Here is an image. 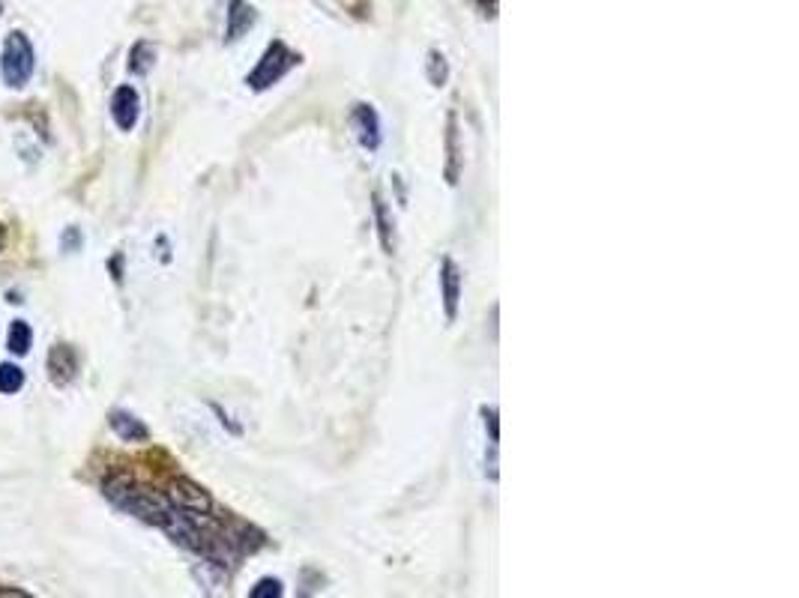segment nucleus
Listing matches in <instances>:
<instances>
[{
  "label": "nucleus",
  "instance_id": "nucleus-1",
  "mask_svg": "<svg viewBox=\"0 0 799 598\" xmlns=\"http://www.w3.org/2000/svg\"><path fill=\"white\" fill-rule=\"evenodd\" d=\"M102 494H105L117 509H123L126 514H133L138 521H145V524L162 526L171 512L168 497H162L157 490L138 485V482H135L133 476H126V473H111V476H105V482H102Z\"/></svg>",
  "mask_w": 799,
  "mask_h": 598
},
{
  "label": "nucleus",
  "instance_id": "nucleus-2",
  "mask_svg": "<svg viewBox=\"0 0 799 598\" xmlns=\"http://www.w3.org/2000/svg\"><path fill=\"white\" fill-rule=\"evenodd\" d=\"M37 70V51L30 36L22 30H13L3 39V51H0V75L10 90H22Z\"/></svg>",
  "mask_w": 799,
  "mask_h": 598
},
{
  "label": "nucleus",
  "instance_id": "nucleus-3",
  "mask_svg": "<svg viewBox=\"0 0 799 598\" xmlns=\"http://www.w3.org/2000/svg\"><path fill=\"white\" fill-rule=\"evenodd\" d=\"M300 63V54H294L291 48L285 46L282 39H276V42H270L266 46V51L261 54V60H258V66H254L249 75H246V84L252 87V90H266V87H273V84H279L288 72L294 70Z\"/></svg>",
  "mask_w": 799,
  "mask_h": 598
},
{
  "label": "nucleus",
  "instance_id": "nucleus-4",
  "mask_svg": "<svg viewBox=\"0 0 799 598\" xmlns=\"http://www.w3.org/2000/svg\"><path fill=\"white\" fill-rule=\"evenodd\" d=\"M165 497H168L174 509H183V512H192V514L213 512V497H210V494H207L198 482H192V478H186V476L171 478Z\"/></svg>",
  "mask_w": 799,
  "mask_h": 598
},
{
  "label": "nucleus",
  "instance_id": "nucleus-5",
  "mask_svg": "<svg viewBox=\"0 0 799 598\" xmlns=\"http://www.w3.org/2000/svg\"><path fill=\"white\" fill-rule=\"evenodd\" d=\"M46 371H49V381L58 389L73 386L75 377H78V353H75V347L58 341L49 350V357H46Z\"/></svg>",
  "mask_w": 799,
  "mask_h": 598
},
{
  "label": "nucleus",
  "instance_id": "nucleus-6",
  "mask_svg": "<svg viewBox=\"0 0 799 598\" xmlns=\"http://www.w3.org/2000/svg\"><path fill=\"white\" fill-rule=\"evenodd\" d=\"M111 117L117 123L121 132H133L141 117V96L133 84H121L114 96H111Z\"/></svg>",
  "mask_w": 799,
  "mask_h": 598
},
{
  "label": "nucleus",
  "instance_id": "nucleus-7",
  "mask_svg": "<svg viewBox=\"0 0 799 598\" xmlns=\"http://www.w3.org/2000/svg\"><path fill=\"white\" fill-rule=\"evenodd\" d=\"M351 126H353V132H357V141H360V147H363V150H369V153H375L377 147H380V141H384V132H380V117H377L375 108L365 105V102L353 105Z\"/></svg>",
  "mask_w": 799,
  "mask_h": 598
},
{
  "label": "nucleus",
  "instance_id": "nucleus-8",
  "mask_svg": "<svg viewBox=\"0 0 799 598\" xmlns=\"http://www.w3.org/2000/svg\"><path fill=\"white\" fill-rule=\"evenodd\" d=\"M440 299H444V311H447V321L459 317V302H461V270L452 258L440 261Z\"/></svg>",
  "mask_w": 799,
  "mask_h": 598
},
{
  "label": "nucleus",
  "instance_id": "nucleus-9",
  "mask_svg": "<svg viewBox=\"0 0 799 598\" xmlns=\"http://www.w3.org/2000/svg\"><path fill=\"white\" fill-rule=\"evenodd\" d=\"M222 533L228 538V545L237 553H254V550L264 545L266 538L261 530H254L252 524H246V521H228V524H222Z\"/></svg>",
  "mask_w": 799,
  "mask_h": 598
},
{
  "label": "nucleus",
  "instance_id": "nucleus-10",
  "mask_svg": "<svg viewBox=\"0 0 799 598\" xmlns=\"http://www.w3.org/2000/svg\"><path fill=\"white\" fill-rule=\"evenodd\" d=\"M109 425L123 443H147V440H150V428H147L145 422H141L138 416L126 413V410H111Z\"/></svg>",
  "mask_w": 799,
  "mask_h": 598
},
{
  "label": "nucleus",
  "instance_id": "nucleus-11",
  "mask_svg": "<svg viewBox=\"0 0 799 598\" xmlns=\"http://www.w3.org/2000/svg\"><path fill=\"white\" fill-rule=\"evenodd\" d=\"M461 174V147H459V117L449 111L447 117V183L455 186Z\"/></svg>",
  "mask_w": 799,
  "mask_h": 598
},
{
  "label": "nucleus",
  "instance_id": "nucleus-12",
  "mask_svg": "<svg viewBox=\"0 0 799 598\" xmlns=\"http://www.w3.org/2000/svg\"><path fill=\"white\" fill-rule=\"evenodd\" d=\"M254 24V10L246 3V0H230L228 7V27H225V39L228 42H237L249 27Z\"/></svg>",
  "mask_w": 799,
  "mask_h": 598
},
{
  "label": "nucleus",
  "instance_id": "nucleus-13",
  "mask_svg": "<svg viewBox=\"0 0 799 598\" xmlns=\"http://www.w3.org/2000/svg\"><path fill=\"white\" fill-rule=\"evenodd\" d=\"M7 347L13 357H27L30 347H34V329L27 321H13L10 323V333H7Z\"/></svg>",
  "mask_w": 799,
  "mask_h": 598
},
{
  "label": "nucleus",
  "instance_id": "nucleus-14",
  "mask_svg": "<svg viewBox=\"0 0 799 598\" xmlns=\"http://www.w3.org/2000/svg\"><path fill=\"white\" fill-rule=\"evenodd\" d=\"M375 222H377V237H380V246L387 254L396 251V227H392V219H389L387 203L380 195H375Z\"/></svg>",
  "mask_w": 799,
  "mask_h": 598
},
{
  "label": "nucleus",
  "instance_id": "nucleus-15",
  "mask_svg": "<svg viewBox=\"0 0 799 598\" xmlns=\"http://www.w3.org/2000/svg\"><path fill=\"white\" fill-rule=\"evenodd\" d=\"M157 63V46L153 42H135L129 51V72L133 75H147Z\"/></svg>",
  "mask_w": 799,
  "mask_h": 598
},
{
  "label": "nucleus",
  "instance_id": "nucleus-16",
  "mask_svg": "<svg viewBox=\"0 0 799 598\" xmlns=\"http://www.w3.org/2000/svg\"><path fill=\"white\" fill-rule=\"evenodd\" d=\"M25 386V371L15 362H0V395H15Z\"/></svg>",
  "mask_w": 799,
  "mask_h": 598
},
{
  "label": "nucleus",
  "instance_id": "nucleus-17",
  "mask_svg": "<svg viewBox=\"0 0 799 598\" xmlns=\"http://www.w3.org/2000/svg\"><path fill=\"white\" fill-rule=\"evenodd\" d=\"M449 78V63L440 51H428V82L435 87H444Z\"/></svg>",
  "mask_w": 799,
  "mask_h": 598
},
{
  "label": "nucleus",
  "instance_id": "nucleus-18",
  "mask_svg": "<svg viewBox=\"0 0 799 598\" xmlns=\"http://www.w3.org/2000/svg\"><path fill=\"white\" fill-rule=\"evenodd\" d=\"M285 589H282V581H276V577H261L258 584L252 586V593L249 596L252 598H279Z\"/></svg>",
  "mask_w": 799,
  "mask_h": 598
},
{
  "label": "nucleus",
  "instance_id": "nucleus-19",
  "mask_svg": "<svg viewBox=\"0 0 799 598\" xmlns=\"http://www.w3.org/2000/svg\"><path fill=\"white\" fill-rule=\"evenodd\" d=\"M82 246H85V237H82V231L78 227H66L63 231V237H61V251H82Z\"/></svg>",
  "mask_w": 799,
  "mask_h": 598
},
{
  "label": "nucleus",
  "instance_id": "nucleus-20",
  "mask_svg": "<svg viewBox=\"0 0 799 598\" xmlns=\"http://www.w3.org/2000/svg\"><path fill=\"white\" fill-rule=\"evenodd\" d=\"M485 428L491 431V443H500V431H497V410L495 407H483Z\"/></svg>",
  "mask_w": 799,
  "mask_h": 598
},
{
  "label": "nucleus",
  "instance_id": "nucleus-21",
  "mask_svg": "<svg viewBox=\"0 0 799 598\" xmlns=\"http://www.w3.org/2000/svg\"><path fill=\"white\" fill-rule=\"evenodd\" d=\"M0 596H15V598H27L30 593L27 589H15V586H0Z\"/></svg>",
  "mask_w": 799,
  "mask_h": 598
},
{
  "label": "nucleus",
  "instance_id": "nucleus-22",
  "mask_svg": "<svg viewBox=\"0 0 799 598\" xmlns=\"http://www.w3.org/2000/svg\"><path fill=\"white\" fill-rule=\"evenodd\" d=\"M3 246H7V227L0 222V251H3Z\"/></svg>",
  "mask_w": 799,
  "mask_h": 598
},
{
  "label": "nucleus",
  "instance_id": "nucleus-23",
  "mask_svg": "<svg viewBox=\"0 0 799 598\" xmlns=\"http://www.w3.org/2000/svg\"><path fill=\"white\" fill-rule=\"evenodd\" d=\"M0 12H3V3H0Z\"/></svg>",
  "mask_w": 799,
  "mask_h": 598
}]
</instances>
